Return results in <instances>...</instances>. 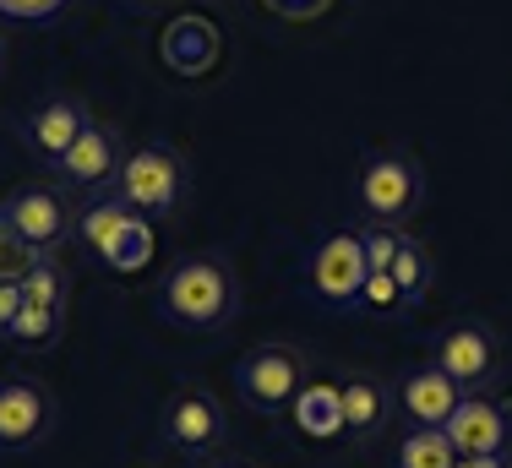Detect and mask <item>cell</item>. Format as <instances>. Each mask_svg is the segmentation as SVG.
I'll list each match as a JSON object with an SVG mask.
<instances>
[{"instance_id":"ac0fdd59","label":"cell","mask_w":512,"mask_h":468,"mask_svg":"<svg viewBox=\"0 0 512 468\" xmlns=\"http://www.w3.org/2000/svg\"><path fill=\"white\" fill-rule=\"evenodd\" d=\"M66 316L71 311H50V305H33V300H22V311L11 316V327L0 332V338L11 343V349H28V354H39V349H50V343L66 332Z\"/></svg>"},{"instance_id":"4fadbf2b","label":"cell","mask_w":512,"mask_h":468,"mask_svg":"<svg viewBox=\"0 0 512 468\" xmlns=\"http://www.w3.org/2000/svg\"><path fill=\"white\" fill-rule=\"evenodd\" d=\"M93 120V109H88V98H77V93H50L44 104H33V115H22V126H17V137L22 147H28L33 158H44V164H60L66 158V147L82 137V126Z\"/></svg>"},{"instance_id":"5b68a950","label":"cell","mask_w":512,"mask_h":468,"mask_svg":"<svg viewBox=\"0 0 512 468\" xmlns=\"http://www.w3.org/2000/svg\"><path fill=\"white\" fill-rule=\"evenodd\" d=\"M306 381H311V360L295 343H256V349H246L235 365L240 403L256 409L262 420H278V414L306 392Z\"/></svg>"},{"instance_id":"83f0119b","label":"cell","mask_w":512,"mask_h":468,"mask_svg":"<svg viewBox=\"0 0 512 468\" xmlns=\"http://www.w3.org/2000/svg\"><path fill=\"white\" fill-rule=\"evenodd\" d=\"M137 6H158V0H137Z\"/></svg>"},{"instance_id":"e0dca14e","label":"cell","mask_w":512,"mask_h":468,"mask_svg":"<svg viewBox=\"0 0 512 468\" xmlns=\"http://www.w3.org/2000/svg\"><path fill=\"white\" fill-rule=\"evenodd\" d=\"M453 463H458V447L447 441L442 425H409L398 436L393 468H453Z\"/></svg>"},{"instance_id":"9a60e30c","label":"cell","mask_w":512,"mask_h":468,"mask_svg":"<svg viewBox=\"0 0 512 468\" xmlns=\"http://www.w3.org/2000/svg\"><path fill=\"white\" fill-rule=\"evenodd\" d=\"M158 60H164L175 77L197 82L207 71H218V60H224V33L207 17H175L158 33Z\"/></svg>"},{"instance_id":"d4e9b609","label":"cell","mask_w":512,"mask_h":468,"mask_svg":"<svg viewBox=\"0 0 512 468\" xmlns=\"http://www.w3.org/2000/svg\"><path fill=\"white\" fill-rule=\"evenodd\" d=\"M453 468H512L507 458H458Z\"/></svg>"},{"instance_id":"3957f363","label":"cell","mask_w":512,"mask_h":468,"mask_svg":"<svg viewBox=\"0 0 512 468\" xmlns=\"http://www.w3.org/2000/svg\"><path fill=\"white\" fill-rule=\"evenodd\" d=\"M109 191L142 218H175L191 196V169H186V158H180V147L142 142V147H126V164H120V175Z\"/></svg>"},{"instance_id":"6da1fadb","label":"cell","mask_w":512,"mask_h":468,"mask_svg":"<svg viewBox=\"0 0 512 468\" xmlns=\"http://www.w3.org/2000/svg\"><path fill=\"white\" fill-rule=\"evenodd\" d=\"M158 311L180 332H224L240 316V278L224 256H180L158 283Z\"/></svg>"},{"instance_id":"277c9868","label":"cell","mask_w":512,"mask_h":468,"mask_svg":"<svg viewBox=\"0 0 512 468\" xmlns=\"http://www.w3.org/2000/svg\"><path fill=\"white\" fill-rule=\"evenodd\" d=\"M355 207L365 224H398L404 229L425 207V175L404 147H371L355 169Z\"/></svg>"},{"instance_id":"ffe728a7","label":"cell","mask_w":512,"mask_h":468,"mask_svg":"<svg viewBox=\"0 0 512 468\" xmlns=\"http://www.w3.org/2000/svg\"><path fill=\"white\" fill-rule=\"evenodd\" d=\"M22 300L33 305H50V311H71V278L55 256H39V262L22 273Z\"/></svg>"},{"instance_id":"603a6c76","label":"cell","mask_w":512,"mask_h":468,"mask_svg":"<svg viewBox=\"0 0 512 468\" xmlns=\"http://www.w3.org/2000/svg\"><path fill=\"white\" fill-rule=\"evenodd\" d=\"M360 305H371V311H404V300H398V283H393V273H371V278H365Z\"/></svg>"},{"instance_id":"484cf974","label":"cell","mask_w":512,"mask_h":468,"mask_svg":"<svg viewBox=\"0 0 512 468\" xmlns=\"http://www.w3.org/2000/svg\"><path fill=\"white\" fill-rule=\"evenodd\" d=\"M207 468H256V463H240V458H213Z\"/></svg>"},{"instance_id":"7402d4cb","label":"cell","mask_w":512,"mask_h":468,"mask_svg":"<svg viewBox=\"0 0 512 468\" xmlns=\"http://www.w3.org/2000/svg\"><path fill=\"white\" fill-rule=\"evenodd\" d=\"M66 11V0H0L6 22H55Z\"/></svg>"},{"instance_id":"cb8c5ba5","label":"cell","mask_w":512,"mask_h":468,"mask_svg":"<svg viewBox=\"0 0 512 468\" xmlns=\"http://www.w3.org/2000/svg\"><path fill=\"white\" fill-rule=\"evenodd\" d=\"M17 311H22V283H0V332L11 327Z\"/></svg>"},{"instance_id":"5bb4252c","label":"cell","mask_w":512,"mask_h":468,"mask_svg":"<svg viewBox=\"0 0 512 468\" xmlns=\"http://www.w3.org/2000/svg\"><path fill=\"white\" fill-rule=\"evenodd\" d=\"M393 414H398L393 387L376 371H344L338 376V430H344L349 441H360V447L376 441Z\"/></svg>"},{"instance_id":"7c38bea8","label":"cell","mask_w":512,"mask_h":468,"mask_svg":"<svg viewBox=\"0 0 512 468\" xmlns=\"http://www.w3.org/2000/svg\"><path fill=\"white\" fill-rule=\"evenodd\" d=\"M442 430L458 447V458H507L512 447V414L491 392H463V403L447 414Z\"/></svg>"},{"instance_id":"30bf717a","label":"cell","mask_w":512,"mask_h":468,"mask_svg":"<svg viewBox=\"0 0 512 468\" xmlns=\"http://www.w3.org/2000/svg\"><path fill=\"white\" fill-rule=\"evenodd\" d=\"M60 420L55 392L39 376H0V452H33Z\"/></svg>"},{"instance_id":"9c48e42d","label":"cell","mask_w":512,"mask_h":468,"mask_svg":"<svg viewBox=\"0 0 512 468\" xmlns=\"http://www.w3.org/2000/svg\"><path fill=\"white\" fill-rule=\"evenodd\" d=\"M365 278H371V262H365L360 229H333V234H322V240L311 245L306 283H311L316 300H327V305H338V311H349V305H360Z\"/></svg>"},{"instance_id":"7a4b0ae2","label":"cell","mask_w":512,"mask_h":468,"mask_svg":"<svg viewBox=\"0 0 512 468\" xmlns=\"http://www.w3.org/2000/svg\"><path fill=\"white\" fill-rule=\"evenodd\" d=\"M71 240L88 245L93 256L109 267L115 278H137L153 267L158 256V234H153V218L131 213L115 191H99V196H82L77 207V229Z\"/></svg>"},{"instance_id":"52a82bcc","label":"cell","mask_w":512,"mask_h":468,"mask_svg":"<svg viewBox=\"0 0 512 468\" xmlns=\"http://www.w3.org/2000/svg\"><path fill=\"white\" fill-rule=\"evenodd\" d=\"M158 441L180 458H213L229 441V409L207 387H175L158 409Z\"/></svg>"},{"instance_id":"8992f818","label":"cell","mask_w":512,"mask_h":468,"mask_svg":"<svg viewBox=\"0 0 512 468\" xmlns=\"http://www.w3.org/2000/svg\"><path fill=\"white\" fill-rule=\"evenodd\" d=\"M0 218L22 234L39 256H60L71 245V229H77V202L60 180H28V186L0 196Z\"/></svg>"},{"instance_id":"ba28073f","label":"cell","mask_w":512,"mask_h":468,"mask_svg":"<svg viewBox=\"0 0 512 468\" xmlns=\"http://www.w3.org/2000/svg\"><path fill=\"white\" fill-rule=\"evenodd\" d=\"M431 365L463 392H491L502 381V338L485 322H453L431 338Z\"/></svg>"},{"instance_id":"8fae6325","label":"cell","mask_w":512,"mask_h":468,"mask_svg":"<svg viewBox=\"0 0 512 468\" xmlns=\"http://www.w3.org/2000/svg\"><path fill=\"white\" fill-rule=\"evenodd\" d=\"M120 164H126V142H120V131L104 126V120L93 115L88 126H82V137L66 147V158H60L50 175H55L71 196H99V191L115 186Z\"/></svg>"},{"instance_id":"d6986e66","label":"cell","mask_w":512,"mask_h":468,"mask_svg":"<svg viewBox=\"0 0 512 468\" xmlns=\"http://www.w3.org/2000/svg\"><path fill=\"white\" fill-rule=\"evenodd\" d=\"M393 283H398L404 311H409V305H420L425 294H431V283H436V262H431V251H425L414 234H404V245H398V256H393Z\"/></svg>"},{"instance_id":"44dd1931","label":"cell","mask_w":512,"mask_h":468,"mask_svg":"<svg viewBox=\"0 0 512 468\" xmlns=\"http://www.w3.org/2000/svg\"><path fill=\"white\" fill-rule=\"evenodd\" d=\"M33 262H39V251L0 218V283H22V273H28Z\"/></svg>"},{"instance_id":"2e32d148","label":"cell","mask_w":512,"mask_h":468,"mask_svg":"<svg viewBox=\"0 0 512 468\" xmlns=\"http://www.w3.org/2000/svg\"><path fill=\"white\" fill-rule=\"evenodd\" d=\"M393 403L409 425H447V414L463 403V387L442 376L436 365H414V371L393 387Z\"/></svg>"},{"instance_id":"4316f807","label":"cell","mask_w":512,"mask_h":468,"mask_svg":"<svg viewBox=\"0 0 512 468\" xmlns=\"http://www.w3.org/2000/svg\"><path fill=\"white\" fill-rule=\"evenodd\" d=\"M0 77H6V39H0Z\"/></svg>"}]
</instances>
